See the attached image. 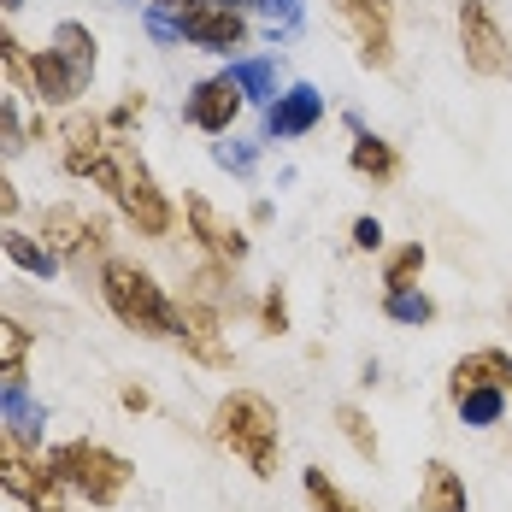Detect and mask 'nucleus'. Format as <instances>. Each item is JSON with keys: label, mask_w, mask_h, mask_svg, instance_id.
<instances>
[{"label": "nucleus", "mask_w": 512, "mask_h": 512, "mask_svg": "<svg viewBox=\"0 0 512 512\" xmlns=\"http://www.w3.org/2000/svg\"><path fill=\"white\" fill-rule=\"evenodd\" d=\"M348 165H354L359 177H371V183H389V177L401 171L395 148H389V142H377V136H365V130L354 136V154H348Z\"/></svg>", "instance_id": "aec40b11"}, {"label": "nucleus", "mask_w": 512, "mask_h": 512, "mask_svg": "<svg viewBox=\"0 0 512 512\" xmlns=\"http://www.w3.org/2000/svg\"><path fill=\"white\" fill-rule=\"evenodd\" d=\"M183 212H189V230H195V242H201L206 254L224 265V271L248 259V236H242L230 218H218V206L206 201V195H189V201H183Z\"/></svg>", "instance_id": "1a4fd4ad"}, {"label": "nucleus", "mask_w": 512, "mask_h": 512, "mask_svg": "<svg viewBox=\"0 0 512 512\" xmlns=\"http://www.w3.org/2000/svg\"><path fill=\"white\" fill-rule=\"evenodd\" d=\"M0 489L18 495L30 512H65V483L24 454V436H6V430H0Z\"/></svg>", "instance_id": "39448f33"}, {"label": "nucleus", "mask_w": 512, "mask_h": 512, "mask_svg": "<svg viewBox=\"0 0 512 512\" xmlns=\"http://www.w3.org/2000/svg\"><path fill=\"white\" fill-rule=\"evenodd\" d=\"M154 6H171V12H189V6H201V0H154Z\"/></svg>", "instance_id": "4c0bfd02"}, {"label": "nucleus", "mask_w": 512, "mask_h": 512, "mask_svg": "<svg viewBox=\"0 0 512 512\" xmlns=\"http://www.w3.org/2000/svg\"><path fill=\"white\" fill-rule=\"evenodd\" d=\"M48 471L65 483V489H77L89 507H112L124 489H130V460L124 454H112L101 442H59L48 454Z\"/></svg>", "instance_id": "20e7f679"}, {"label": "nucleus", "mask_w": 512, "mask_h": 512, "mask_svg": "<svg viewBox=\"0 0 512 512\" xmlns=\"http://www.w3.org/2000/svg\"><path fill=\"white\" fill-rule=\"evenodd\" d=\"M336 424H342V436L354 442L359 460H377V430L365 424V412H359V407H336Z\"/></svg>", "instance_id": "a878e982"}, {"label": "nucleus", "mask_w": 512, "mask_h": 512, "mask_svg": "<svg viewBox=\"0 0 512 512\" xmlns=\"http://www.w3.org/2000/svg\"><path fill=\"white\" fill-rule=\"evenodd\" d=\"M383 312H389L395 324H430V318H436V301H430L424 289H389V295H383Z\"/></svg>", "instance_id": "b1692460"}, {"label": "nucleus", "mask_w": 512, "mask_h": 512, "mask_svg": "<svg viewBox=\"0 0 512 512\" xmlns=\"http://www.w3.org/2000/svg\"><path fill=\"white\" fill-rule=\"evenodd\" d=\"M183 348L212 365V371H224L230 365V348H224V318L212 301H183Z\"/></svg>", "instance_id": "4468645a"}, {"label": "nucleus", "mask_w": 512, "mask_h": 512, "mask_svg": "<svg viewBox=\"0 0 512 512\" xmlns=\"http://www.w3.org/2000/svg\"><path fill=\"white\" fill-rule=\"evenodd\" d=\"M318 118H324V95H318L312 83H295L289 95H277V101H271L265 130H271V142H295V136L318 130Z\"/></svg>", "instance_id": "ddd939ff"}, {"label": "nucleus", "mask_w": 512, "mask_h": 512, "mask_svg": "<svg viewBox=\"0 0 512 512\" xmlns=\"http://www.w3.org/2000/svg\"><path fill=\"white\" fill-rule=\"evenodd\" d=\"M106 118H95V112H71L65 124H59V159H65V171L71 177H89L95 171V159L106 154Z\"/></svg>", "instance_id": "f8f14e48"}, {"label": "nucleus", "mask_w": 512, "mask_h": 512, "mask_svg": "<svg viewBox=\"0 0 512 512\" xmlns=\"http://www.w3.org/2000/svg\"><path fill=\"white\" fill-rule=\"evenodd\" d=\"M101 295H106V307H112V318H118L124 330H136V336H148V342L183 336V307L159 289L148 265H136V259H106L101 265Z\"/></svg>", "instance_id": "f03ea898"}, {"label": "nucleus", "mask_w": 512, "mask_h": 512, "mask_svg": "<svg viewBox=\"0 0 512 512\" xmlns=\"http://www.w3.org/2000/svg\"><path fill=\"white\" fill-rule=\"evenodd\" d=\"M301 489H307L312 512H359L354 501H348V495H342V489H336V483H330L324 471H318V465H312L307 477H301Z\"/></svg>", "instance_id": "393cba45"}, {"label": "nucleus", "mask_w": 512, "mask_h": 512, "mask_svg": "<svg viewBox=\"0 0 512 512\" xmlns=\"http://www.w3.org/2000/svg\"><path fill=\"white\" fill-rule=\"evenodd\" d=\"M460 389H501V395H512V354H501V348L465 354L454 365V377H448V395H460Z\"/></svg>", "instance_id": "2eb2a0df"}, {"label": "nucleus", "mask_w": 512, "mask_h": 512, "mask_svg": "<svg viewBox=\"0 0 512 512\" xmlns=\"http://www.w3.org/2000/svg\"><path fill=\"white\" fill-rule=\"evenodd\" d=\"M354 248L359 254H377L383 248V224L377 218H354Z\"/></svg>", "instance_id": "72a5a7b5"}, {"label": "nucleus", "mask_w": 512, "mask_h": 512, "mask_svg": "<svg viewBox=\"0 0 512 512\" xmlns=\"http://www.w3.org/2000/svg\"><path fill=\"white\" fill-rule=\"evenodd\" d=\"M212 159H218L224 171H248V165H254V148H242V142H218Z\"/></svg>", "instance_id": "473e14b6"}, {"label": "nucleus", "mask_w": 512, "mask_h": 512, "mask_svg": "<svg viewBox=\"0 0 512 512\" xmlns=\"http://www.w3.org/2000/svg\"><path fill=\"white\" fill-rule=\"evenodd\" d=\"M83 83L95 77V36H89V24H77V18H65V24H53V42H48Z\"/></svg>", "instance_id": "a211bd4d"}, {"label": "nucleus", "mask_w": 512, "mask_h": 512, "mask_svg": "<svg viewBox=\"0 0 512 512\" xmlns=\"http://www.w3.org/2000/svg\"><path fill=\"white\" fill-rule=\"evenodd\" d=\"M148 36L154 42H183V12H171V6H148Z\"/></svg>", "instance_id": "c85d7f7f"}, {"label": "nucleus", "mask_w": 512, "mask_h": 512, "mask_svg": "<svg viewBox=\"0 0 512 512\" xmlns=\"http://www.w3.org/2000/svg\"><path fill=\"white\" fill-rule=\"evenodd\" d=\"M460 53H465V71L477 77H507L512 71V48L489 12V0H460Z\"/></svg>", "instance_id": "423d86ee"}, {"label": "nucleus", "mask_w": 512, "mask_h": 512, "mask_svg": "<svg viewBox=\"0 0 512 512\" xmlns=\"http://www.w3.org/2000/svg\"><path fill=\"white\" fill-rule=\"evenodd\" d=\"M242 106H248V95L236 89L230 71L224 77H206V83H195V95H189V124L206 130V136H230V124L242 118Z\"/></svg>", "instance_id": "6e6552de"}, {"label": "nucleus", "mask_w": 512, "mask_h": 512, "mask_svg": "<svg viewBox=\"0 0 512 512\" xmlns=\"http://www.w3.org/2000/svg\"><path fill=\"white\" fill-rule=\"evenodd\" d=\"M242 36H248V24H242L236 6H212V0H201V6L183 12V42H195V48H206V53L242 48Z\"/></svg>", "instance_id": "9d476101"}, {"label": "nucleus", "mask_w": 512, "mask_h": 512, "mask_svg": "<svg viewBox=\"0 0 512 512\" xmlns=\"http://www.w3.org/2000/svg\"><path fill=\"white\" fill-rule=\"evenodd\" d=\"M30 89H36L48 106H71L77 95H83V77H77L53 48H36L30 53Z\"/></svg>", "instance_id": "dca6fc26"}, {"label": "nucleus", "mask_w": 512, "mask_h": 512, "mask_svg": "<svg viewBox=\"0 0 512 512\" xmlns=\"http://www.w3.org/2000/svg\"><path fill=\"white\" fill-rule=\"evenodd\" d=\"M0 248H6V259H12L18 271H30V277H53V271H59V254H53L48 242L24 236V230H6V236H0Z\"/></svg>", "instance_id": "6ab92c4d"}, {"label": "nucleus", "mask_w": 512, "mask_h": 512, "mask_svg": "<svg viewBox=\"0 0 512 512\" xmlns=\"http://www.w3.org/2000/svg\"><path fill=\"white\" fill-rule=\"evenodd\" d=\"M89 183L112 195V206L136 224V236H171V201H165V189L154 183L148 159L136 154V142L112 136L106 154L95 159V171H89Z\"/></svg>", "instance_id": "f257e3e1"}, {"label": "nucleus", "mask_w": 512, "mask_h": 512, "mask_svg": "<svg viewBox=\"0 0 512 512\" xmlns=\"http://www.w3.org/2000/svg\"><path fill=\"white\" fill-rule=\"evenodd\" d=\"M218 6H236V12H242V6H254V0H218Z\"/></svg>", "instance_id": "58836bf2"}, {"label": "nucleus", "mask_w": 512, "mask_h": 512, "mask_svg": "<svg viewBox=\"0 0 512 512\" xmlns=\"http://www.w3.org/2000/svg\"><path fill=\"white\" fill-rule=\"evenodd\" d=\"M212 442L230 448L254 477H277V454H283V430H277V407L254 395V389H230L212 407Z\"/></svg>", "instance_id": "7ed1b4c3"}, {"label": "nucleus", "mask_w": 512, "mask_h": 512, "mask_svg": "<svg viewBox=\"0 0 512 512\" xmlns=\"http://www.w3.org/2000/svg\"><path fill=\"white\" fill-rule=\"evenodd\" d=\"M254 6H259V18L271 24V36H277V30H301V18H307L301 0H254Z\"/></svg>", "instance_id": "cd10ccee"}, {"label": "nucleus", "mask_w": 512, "mask_h": 512, "mask_svg": "<svg viewBox=\"0 0 512 512\" xmlns=\"http://www.w3.org/2000/svg\"><path fill=\"white\" fill-rule=\"evenodd\" d=\"M124 407H130V412H148V389H136V383H130V389H124Z\"/></svg>", "instance_id": "e433bc0d"}, {"label": "nucleus", "mask_w": 512, "mask_h": 512, "mask_svg": "<svg viewBox=\"0 0 512 512\" xmlns=\"http://www.w3.org/2000/svg\"><path fill=\"white\" fill-rule=\"evenodd\" d=\"M24 148H30V130L18 124L12 101H0V154H24Z\"/></svg>", "instance_id": "c756f323"}, {"label": "nucleus", "mask_w": 512, "mask_h": 512, "mask_svg": "<svg viewBox=\"0 0 512 512\" xmlns=\"http://www.w3.org/2000/svg\"><path fill=\"white\" fill-rule=\"evenodd\" d=\"M471 495H465V477L448 460H430L424 477H418V512H465Z\"/></svg>", "instance_id": "f3484780"}, {"label": "nucleus", "mask_w": 512, "mask_h": 512, "mask_svg": "<svg viewBox=\"0 0 512 512\" xmlns=\"http://www.w3.org/2000/svg\"><path fill=\"white\" fill-rule=\"evenodd\" d=\"M0 65H6V77L12 83H30V59H24V48H18V36L0 24Z\"/></svg>", "instance_id": "7c9ffc66"}, {"label": "nucleus", "mask_w": 512, "mask_h": 512, "mask_svg": "<svg viewBox=\"0 0 512 512\" xmlns=\"http://www.w3.org/2000/svg\"><path fill=\"white\" fill-rule=\"evenodd\" d=\"M136 118H142V95H130V101L118 106V112L106 118V130H124V124H136Z\"/></svg>", "instance_id": "f704fd0d"}, {"label": "nucleus", "mask_w": 512, "mask_h": 512, "mask_svg": "<svg viewBox=\"0 0 512 512\" xmlns=\"http://www.w3.org/2000/svg\"><path fill=\"white\" fill-rule=\"evenodd\" d=\"M259 318H265V336H283V330H289V301H283V289H271V295H265Z\"/></svg>", "instance_id": "2f4dec72"}, {"label": "nucleus", "mask_w": 512, "mask_h": 512, "mask_svg": "<svg viewBox=\"0 0 512 512\" xmlns=\"http://www.w3.org/2000/svg\"><path fill=\"white\" fill-rule=\"evenodd\" d=\"M454 407H460L465 424L489 430V424H501V412H507V395H501V389H460V395H454Z\"/></svg>", "instance_id": "4be33fe9"}, {"label": "nucleus", "mask_w": 512, "mask_h": 512, "mask_svg": "<svg viewBox=\"0 0 512 512\" xmlns=\"http://www.w3.org/2000/svg\"><path fill=\"white\" fill-rule=\"evenodd\" d=\"M230 77H236V89H242L248 101H259V106L277 101V71H271V59H236Z\"/></svg>", "instance_id": "412c9836"}, {"label": "nucleus", "mask_w": 512, "mask_h": 512, "mask_svg": "<svg viewBox=\"0 0 512 512\" xmlns=\"http://www.w3.org/2000/svg\"><path fill=\"white\" fill-rule=\"evenodd\" d=\"M18 212V189H12V177L0 171V218H12Z\"/></svg>", "instance_id": "c9c22d12"}, {"label": "nucleus", "mask_w": 512, "mask_h": 512, "mask_svg": "<svg viewBox=\"0 0 512 512\" xmlns=\"http://www.w3.org/2000/svg\"><path fill=\"white\" fill-rule=\"evenodd\" d=\"M336 6H342V18L354 24L359 59H365L371 71H383V65L395 59V42H389V0H336Z\"/></svg>", "instance_id": "9b49d317"}, {"label": "nucleus", "mask_w": 512, "mask_h": 512, "mask_svg": "<svg viewBox=\"0 0 512 512\" xmlns=\"http://www.w3.org/2000/svg\"><path fill=\"white\" fill-rule=\"evenodd\" d=\"M418 271H424V248H418V242H407L401 254H389V265H383V283H389V289H412V277H418Z\"/></svg>", "instance_id": "bb28decb"}, {"label": "nucleus", "mask_w": 512, "mask_h": 512, "mask_svg": "<svg viewBox=\"0 0 512 512\" xmlns=\"http://www.w3.org/2000/svg\"><path fill=\"white\" fill-rule=\"evenodd\" d=\"M36 236H42L59 259L83 265L89 254H101L106 248V218H89V212H77V206H48Z\"/></svg>", "instance_id": "0eeeda50"}, {"label": "nucleus", "mask_w": 512, "mask_h": 512, "mask_svg": "<svg viewBox=\"0 0 512 512\" xmlns=\"http://www.w3.org/2000/svg\"><path fill=\"white\" fill-rule=\"evenodd\" d=\"M18 6H24V0H0V12H18Z\"/></svg>", "instance_id": "ea45409f"}, {"label": "nucleus", "mask_w": 512, "mask_h": 512, "mask_svg": "<svg viewBox=\"0 0 512 512\" xmlns=\"http://www.w3.org/2000/svg\"><path fill=\"white\" fill-rule=\"evenodd\" d=\"M30 342H36V336H30L18 318H6V312H0V371H6V377H24Z\"/></svg>", "instance_id": "5701e85b"}]
</instances>
